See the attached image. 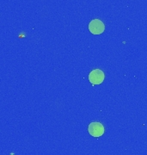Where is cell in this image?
Returning a JSON list of instances; mask_svg holds the SVG:
<instances>
[{
  "label": "cell",
  "mask_w": 147,
  "mask_h": 155,
  "mask_svg": "<svg viewBox=\"0 0 147 155\" xmlns=\"http://www.w3.org/2000/svg\"><path fill=\"white\" fill-rule=\"evenodd\" d=\"M89 133L93 137H101L102 135H103L104 129L103 125L100 122H91L89 125Z\"/></svg>",
  "instance_id": "2"
},
{
  "label": "cell",
  "mask_w": 147,
  "mask_h": 155,
  "mask_svg": "<svg viewBox=\"0 0 147 155\" xmlns=\"http://www.w3.org/2000/svg\"><path fill=\"white\" fill-rule=\"evenodd\" d=\"M104 78H105L104 72L100 69H95V70L91 71L90 73L89 74V80L94 85L103 83Z\"/></svg>",
  "instance_id": "3"
},
{
  "label": "cell",
  "mask_w": 147,
  "mask_h": 155,
  "mask_svg": "<svg viewBox=\"0 0 147 155\" xmlns=\"http://www.w3.org/2000/svg\"><path fill=\"white\" fill-rule=\"evenodd\" d=\"M89 30L92 35H101L105 30V25L100 19H94L89 24Z\"/></svg>",
  "instance_id": "1"
}]
</instances>
